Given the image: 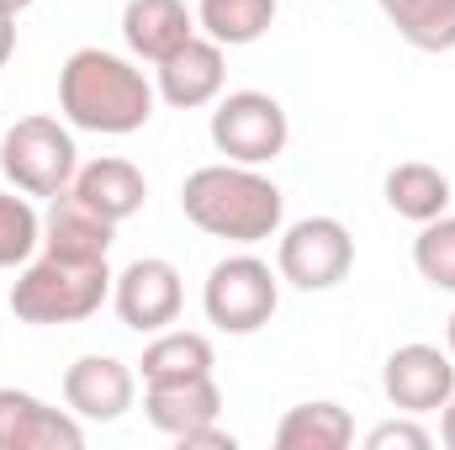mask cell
<instances>
[{"mask_svg":"<svg viewBox=\"0 0 455 450\" xmlns=\"http://www.w3.org/2000/svg\"><path fill=\"white\" fill-rule=\"evenodd\" d=\"M154 80L107 48H75L59 69V112L80 133H101V138H127L138 127H148L154 117Z\"/></svg>","mask_w":455,"mask_h":450,"instance_id":"6da1fadb","label":"cell"},{"mask_svg":"<svg viewBox=\"0 0 455 450\" xmlns=\"http://www.w3.org/2000/svg\"><path fill=\"white\" fill-rule=\"evenodd\" d=\"M180 213L186 223L202 228L207 238H228V244H265L281 233L286 218V197L270 175H259V165H202L180 181Z\"/></svg>","mask_w":455,"mask_h":450,"instance_id":"7a4b0ae2","label":"cell"},{"mask_svg":"<svg viewBox=\"0 0 455 450\" xmlns=\"http://www.w3.org/2000/svg\"><path fill=\"white\" fill-rule=\"evenodd\" d=\"M5 302L16 313V324H32V329L85 324L101 313V302H112V265L107 260L80 265V260H59V254L27 260L21 276L11 281Z\"/></svg>","mask_w":455,"mask_h":450,"instance_id":"3957f363","label":"cell"},{"mask_svg":"<svg viewBox=\"0 0 455 450\" xmlns=\"http://www.w3.org/2000/svg\"><path fill=\"white\" fill-rule=\"evenodd\" d=\"M80 170V149H75V127L59 117H16L0 138V175L5 186H16L21 197H59L75 186Z\"/></svg>","mask_w":455,"mask_h":450,"instance_id":"277c9868","label":"cell"},{"mask_svg":"<svg viewBox=\"0 0 455 450\" xmlns=\"http://www.w3.org/2000/svg\"><path fill=\"white\" fill-rule=\"evenodd\" d=\"M281 308V270L259 254H228L202 281V313L218 334H259Z\"/></svg>","mask_w":455,"mask_h":450,"instance_id":"5b68a950","label":"cell"},{"mask_svg":"<svg viewBox=\"0 0 455 450\" xmlns=\"http://www.w3.org/2000/svg\"><path fill=\"white\" fill-rule=\"evenodd\" d=\"M212 149L233 165H270L291 143V117L270 91H228L212 101Z\"/></svg>","mask_w":455,"mask_h":450,"instance_id":"8992f818","label":"cell"},{"mask_svg":"<svg viewBox=\"0 0 455 450\" xmlns=\"http://www.w3.org/2000/svg\"><path fill=\"white\" fill-rule=\"evenodd\" d=\"M275 270L297 292H334L355 270V233L339 218H302L281 233L275 244Z\"/></svg>","mask_w":455,"mask_h":450,"instance_id":"52a82bcc","label":"cell"},{"mask_svg":"<svg viewBox=\"0 0 455 450\" xmlns=\"http://www.w3.org/2000/svg\"><path fill=\"white\" fill-rule=\"evenodd\" d=\"M112 308L122 318V329L132 334H159L180 318L186 308V286H180V270L159 254H143L132 260L127 270L112 276Z\"/></svg>","mask_w":455,"mask_h":450,"instance_id":"ba28073f","label":"cell"},{"mask_svg":"<svg viewBox=\"0 0 455 450\" xmlns=\"http://www.w3.org/2000/svg\"><path fill=\"white\" fill-rule=\"evenodd\" d=\"M381 392L397 414H440L455 392V355L440 344H397L381 366Z\"/></svg>","mask_w":455,"mask_h":450,"instance_id":"9c48e42d","label":"cell"},{"mask_svg":"<svg viewBox=\"0 0 455 450\" xmlns=\"http://www.w3.org/2000/svg\"><path fill=\"white\" fill-rule=\"evenodd\" d=\"M228 85V48L212 43L207 32H196L186 48H175L164 64H154V91L164 107L175 112H202L223 96Z\"/></svg>","mask_w":455,"mask_h":450,"instance_id":"30bf717a","label":"cell"},{"mask_svg":"<svg viewBox=\"0 0 455 450\" xmlns=\"http://www.w3.org/2000/svg\"><path fill=\"white\" fill-rule=\"evenodd\" d=\"M138 398V371L116 355H80L64 371V408L85 424H116Z\"/></svg>","mask_w":455,"mask_h":450,"instance_id":"8fae6325","label":"cell"},{"mask_svg":"<svg viewBox=\"0 0 455 450\" xmlns=\"http://www.w3.org/2000/svg\"><path fill=\"white\" fill-rule=\"evenodd\" d=\"M85 419L43 403L37 392L0 387V450H80Z\"/></svg>","mask_w":455,"mask_h":450,"instance_id":"7c38bea8","label":"cell"},{"mask_svg":"<svg viewBox=\"0 0 455 450\" xmlns=\"http://www.w3.org/2000/svg\"><path fill=\"white\" fill-rule=\"evenodd\" d=\"M196 32H202L196 27V11L186 0H127L122 5V43L143 64H164Z\"/></svg>","mask_w":455,"mask_h":450,"instance_id":"4fadbf2b","label":"cell"},{"mask_svg":"<svg viewBox=\"0 0 455 450\" xmlns=\"http://www.w3.org/2000/svg\"><path fill=\"white\" fill-rule=\"evenodd\" d=\"M116 223H107L101 213H91L75 191H59L43 213V254H59V260H80V265H96L112 254Z\"/></svg>","mask_w":455,"mask_h":450,"instance_id":"5bb4252c","label":"cell"},{"mask_svg":"<svg viewBox=\"0 0 455 450\" xmlns=\"http://www.w3.org/2000/svg\"><path fill=\"white\" fill-rule=\"evenodd\" d=\"M143 414L159 435L180 440L202 424H218L223 419V392L212 376H191V382H148L143 387Z\"/></svg>","mask_w":455,"mask_h":450,"instance_id":"9a60e30c","label":"cell"},{"mask_svg":"<svg viewBox=\"0 0 455 450\" xmlns=\"http://www.w3.org/2000/svg\"><path fill=\"white\" fill-rule=\"evenodd\" d=\"M69 191H75L91 213H101L107 223H127V218H138L143 202H148V181H143V170H138L132 159H116V154L80 165Z\"/></svg>","mask_w":455,"mask_h":450,"instance_id":"2e32d148","label":"cell"},{"mask_svg":"<svg viewBox=\"0 0 455 450\" xmlns=\"http://www.w3.org/2000/svg\"><path fill=\"white\" fill-rule=\"evenodd\" d=\"M387 207L403 218V223H435L440 213H451V175L440 165H424V159H403L387 170V186H381Z\"/></svg>","mask_w":455,"mask_h":450,"instance_id":"e0dca14e","label":"cell"},{"mask_svg":"<svg viewBox=\"0 0 455 450\" xmlns=\"http://www.w3.org/2000/svg\"><path fill=\"white\" fill-rule=\"evenodd\" d=\"M212 366H218V355H212L207 334H196V329H159L143 344L138 376H143V387L148 382H191V376H212Z\"/></svg>","mask_w":455,"mask_h":450,"instance_id":"ac0fdd59","label":"cell"},{"mask_svg":"<svg viewBox=\"0 0 455 450\" xmlns=\"http://www.w3.org/2000/svg\"><path fill=\"white\" fill-rule=\"evenodd\" d=\"M275 446L281 450H344L355 446V419L339 403H297L286 408V419L275 424Z\"/></svg>","mask_w":455,"mask_h":450,"instance_id":"d6986e66","label":"cell"},{"mask_svg":"<svg viewBox=\"0 0 455 450\" xmlns=\"http://www.w3.org/2000/svg\"><path fill=\"white\" fill-rule=\"evenodd\" d=\"M387 27L419 53H451L455 48V0H376Z\"/></svg>","mask_w":455,"mask_h":450,"instance_id":"ffe728a7","label":"cell"},{"mask_svg":"<svg viewBox=\"0 0 455 450\" xmlns=\"http://www.w3.org/2000/svg\"><path fill=\"white\" fill-rule=\"evenodd\" d=\"M270 21H275V0H196V27L223 48L259 43Z\"/></svg>","mask_w":455,"mask_h":450,"instance_id":"44dd1931","label":"cell"},{"mask_svg":"<svg viewBox=\"0 0 455 450\" xmlns=\"http://www.w3.org/2000/svg\"><path fill=\"white\" fill-rule=\"evenodd\" d=\"M43 249V213L16 186L0 191V270H21Z\"/></svg>","mask_w":455,"mask_h":450,"instance_id":"7402d4cb","label":"cell"},{"mask_svg":"<svg viewBox=\"0 0 455 450\" xmlns=\"http://www.w3.org/2000/svg\"><path fill=\"white\" fill-rule=\"evenodd\" d=\"M413 270H419L435 292H455V213H440L435 223H419Z\"/></svg>","mask_w":455,"mask_h":450,"instance_id":"603a6c76","label":"cell"},{"mask_svg":"<svg viewBox=\"0 0 455 450\" xmlns=\"http://www.w3.org/2000/svg\"><path fill=\"white\" fill-rule=\"evenodd\" d=\"M429 446H435V435L413 414H397V419H387L365 435V450H429Z\"/></svg>","mask_w":455,"mask_h":450,"instance_id":"cb8c5ba5","label":"cell"},{"mask_svg":"<svg viewBox=\"0 0 455 450\" xmlns=\"http://www.w3.org/2000/svg\"><path fill=\"white\" fill-rule=\"evenodd\" d=\"M175 446H180V450H233L238 440H233L228 430H218V424H202V430H191V435H180Z\"/></svg>","mask_w":455,"mask_h":450,"instance_id":"d4e9b609","label":"cell"},{"mask_svg":"<svg viewBox=\"0 0 455 450\" xmlns=\"http://www.w3.org/2000/svg\"><path fill=\"white\" fill-rule=\"evenodd\" d=\"M11 53H16V16L0 11V69L11 64Z\"/></svg>","mask_w":455,"mask_h":450,"instance_id":"484cf974","label":"cell"},{"mask_svg":"<svg viewBox=\"0 0 455 450\" xmlns=\"http://www.w3.org/2000/svg\"><path fill=\"white\" fill-rule=\"evenodd\" d=\"M440 440H445V450H455V392H451V403L440 408Z\"/></svg>","mask_w":455,"mask_h":450,"instance_id":"4316f807","label":"cell"},{"mask_svg":"<svg viewBox=\"0 0 455 450\" xmlns=\"http://www.w3.org/2000/svg\"><path fill=\"white\" fill-rule=\"evenodd\" d=\"M27 5H32V0H0V11H11V16H21Z\"/></svg>","mask_w":455,"mask_h":450,"instance_id":"83f0119b","label":"cell"},{"mask_svg":"<svg viewBox=\"0 0 455 450\" xmlns=\"http://www.w3.org/2000/svg\"><path fill=\"white\" fill-rule=\"evenodd\" d=\"M445 350L455 355V313H451V324H445Z\"/></svg>","mask_w":455,"mask_h":450,"instance_id":"f1b7e54d","label":"cell"}]
</instances>
